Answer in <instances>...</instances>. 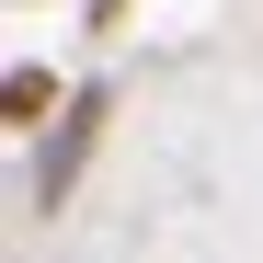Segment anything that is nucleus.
<instances>
[{
    "mask_svg": "<svg viewBox=\"0 0 263 263\" xmlns=\"http://www.w3.org/2000/svg\"><path fill=\"white\" fill-rule=\"evenodd\" d=\"M0 103H12V126H34V115H46L58 92H46V69H12V92H0Z\"/></svg>",
    "mask_w": 263,
    "mask_h": 263,
    "instance_id": "f03ea898",
    "label": "nucleus"
},
{
    "mask_svg": "<svg viewBox=\"0 0 263 263\" xmlns=\"http://www.w3.org/2000/svg\"><path fill=\"white\" fill-rule=\"evenodd\" d=\"M103 115H115V92H69V115H58V149L34 160V217H46V206H69L80 160H92V138H103Z\"/></svg>",
    "mask_w": 263,
    "mask_h": 263,
    "instance_id": "f257e3e1",
    "label": "nucleus"
}]
</instances>
